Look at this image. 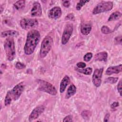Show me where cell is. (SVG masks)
I'll return each instance as SVG.
<instances>
[{"instance_id":"obj_13","label":"cell","mask_w":122,"mask_h":122,"mask_svg":"<svg viewBox=\"0 0 122 122\" xmlns=\"http://www.w3.org/2000/svg\"><path fill=\"white\" fill-rule=\"evenodd\" d=\"M122 71V65L121 64L115 66H111L108 68L106 71V74L111 75L113 74H118Z\"/></svg>"},{"instance_id":"obj_7","label":"cell","mask_w":122,"mask_h":122,"mask_svg":"<svg viewBox=\"0 0 122 122\" xmlns=\"http://www.w3.org/2000/svg\"><path fill=\"white\" fill-rule=\"evenodd\" d=\"M20 25L22 29L29 30L37 27L38 25V21L34 19L23 18L20 21Z\"/></svg>"},{"instance_id":"obj_1","label":"cell","mask_w":122,"mask_h":122,"mask_svg":"<svg viewBox=\"0 0 122 122\" xmlns=\"http://www.w3.org/2000/svg\"><path fill=\"white\" fill-rule=\"evenodd\" d=\"M40 39V33L38 30H31L28 32L24 47V52L26 55H30L33 53Z\"/></svg>"},{"instance_id":"obj_19","label":"cell","mask_w":122,"mask_h":122,"mask_svg":"<svg viewBox=\"0 0 122 122\" xmlns=\"http://www.w3.org/2000/svg\"><path fill=\"white\" fill-rule=\"evenodd\" d=\"M122 16V13L118 11H115L113 13H112L110 16H109L108 21H111L113 20H117L118 19H120Z\"/></svg>"},{"instance_id":"obj_22","label":"cell","mask_w":122,"mask_h":122,"mask_svg":"<svg viewBox=\"0 0 122 122\" xmlns=\"http://www.w3.org/2000/svg\"><path fill=\"white\" fill-rule=\"evenodd\" d=\"M89 2V0H80L77 3L76 6V9L77 10H80L81 8L84 6L86 3Z\"/></svg>"},{"instance_id":"obj_16","label":"cell","mask_w":122,"mask_h":122,"mask_svg":"<svg viewBox=\"0 0 122 122\" xmlns=\"http://www.w3.org/2000/svg\"><path fill=\"white\" fill-rule=\"evenodd\" d=\"M92 30V25L90 24L82 23L81 27V33L84 35H88Z\"/></svg>"},{"instance_id":"obj_21","label":"cell","mask_w":122,"mask_h":122,"mask_svg":"<svg viewBox=\"0 0 122 122\" xmlns=\"http://www.w3.org/2000/svg\"><path fill=\"white\" fill-rule=\"evenodd\" d=\"M76 70L80 73H83L85 75H91L92 74V69L91 67H88L85 69H78L77 68Z\"/></svg>"},{"instance_id":"obj_32","label":"cell","mask_w":122,"mask_h":122,"mask_svg":"<svg viewBox=\"0 0 122 122\" xmlns=\"http://www.w3.org/2000/svg\"><path fill=\"white\" fill-rule=\"evenodd\" d=\"M63 122H72V117L71 115H69L66 116L62 121Z\"/></svg>"},{"instance_id":"obj_2","label":"cell","mask_w":122,"mask_h":122,"mask_svg":"<svg viewBox=\"0 0 122 122\" xmlns=\"http://www.w3.org/2000/svg\"><path fill=\"white\" fill-rule=\"evenodd\" d=\"M24 87L25 85L24 83L21 82L16 85L11 90L9 91L5 98V105L8 106L10 104L12 101L17 100L22 94Z\"/></svg>"},{"instance_id":"obj_27","label":"cell","mask_w":122,"mask_h":122,"mask_svg":"<svg viewBox=\"0 0 122 122\" xmlns=\"http://www.w3.org/2000/svg\"><path fill=\"white\" fill-rule=\"evenodd\" d=\"M15 66H16V68L19 70H21L25 68V65L23 63L20 62H17Z\"/></svg>"},{"instance_id":"obj_35","label":"cell","mask_w":122,"mask_h":122,"mask_svg":"<svg viewBox=\"0 0 122 122\" xmlns=\"http://www.w3.org/2000/svg\"><path fill=\"white\" fill-rule=\"evenodd\" d=\"M109 117H110V114L109 113H106V115L104 116V122H107L109 121Z\"/></svg>"},{"instance_id":"obj_15","label":"cell","mask_w":122,"mask_h":122,"mask_svg":"<svg viewBox=\"0 0 122 122\" xmlns=\"http://www.w3.org/2000/svg\"><path fill=\"white\" fill-rule=\"evenodd\" d=\"M108 54L106 51H102L97 53L94 56V60L96 61H106L107 60Z\"/></svg>"},{"instance_id":"obj_26","label":"cell","mask_w":122,"mask_h":122,"mask_svg":"<svg viewBox=\"0 0 122 122\" xmlns=\"http://www.w3.org/2000/svg\"><path fill=\"white\" fill-rule=\"evenodd\" d=\"M92 57V53L91 52H88L85 54L83 57V60L84 61L88 62L89 61Z\"/></svg>"},{"instance_id":"obj_29","label":"cell","mask_w":122,"mask_h":122,"mask_svg":"<svg viewBox=\"0 0 122 122\" xmlns=\"http://www.w3.org/2000/svg\"><path fill=\"white\" fill-rule=\"evenodd\" d=\"M76 66L79 69H83L86 67V64L83 62H79L77 63Z\"/></svg>"},{"instance_id":"obj_4","label":"cell","mask_w":122,"mask_h":122,"mask_svg":"<svg viewBox=\"0 0 122 122\" xmlns=\"http://www.w3.org/2000/svg\"><path fill=\"white\" fill-rule=\"evenodd\" d=\"M53 43V39L50 36H46L43 40L41 46L40 56L43 58L47 56L50 51Z\"/></svg>"},{"instance_id":"obj_25","label":"cell","mask_w":122,"mask_h":122,"mask_svg":"<svg viewBox=\"0 0 122 122\" xmlns=\"http://www.w3.org/2000/svg\"><path fill=\"white\" fill-rule=\"evenodd\" d=\"M82 117L83 118V119H88L90 116H91V113L90 111H87V110H85V111H83L82 112H81V114Z\"/></svg>"},{"instance_id":"obj_17","label":"cell","mask_w":122,"mask_h":122,"mask_svg":"<svg viewBox=\"0 0 122 122\" xmlns=\"http://www.w3.org/2000/svg\"><path fill=\"white\" fill-rule=\"evenodd\" d=\"M76 92V88L75 86L73 84H71L67 90L66 96H65V98L67 99H69L71 96H73L75 94Z\"/></svg>"},{"instance_id":"obj_5","label":"cell","mask_w":122,"mask_h":122,"mask_svg":"<svg viewBox=\"0 0 122 122\" xmlns=\"http://www.w3.org/2000/svg\"><path fill=\"white\" fill-rule=\"evenodd\" d=\"M39 84L38 90L40 91L48 93L52 95H56L57 92L55 88L51 83L42 80H38Z\"/></svg>"},{"instance_id":"obj_8","label":"cell","mask_w":122,"mask_h":122,"mask_svg":"<svg viewBox=\"0 0 122 122\" xmlns=\"http://www.w3.org/2000/svg\"><path fill=\"white\" fill-rule=\"evenodd\" d=\"M73 30V28L72 24H67L65 26L61 37V43L63 45H65L69 41L72 33Z\"/></svg>"},{"instance_id":"obj_24","label":"cell","mask_w":122,"mask_h":122,"mask_svg":"<svg viewBox=\"0 0 122 122\" xmlns=\"http://www.w3.org/2000/svg\"><path fill=\"white\" fill-rule=\"evenodd\" d=\"M101 31L104 34H108L112 32V30L107 26H102L101 28Z\"/></svg>"},{"instance_id":"obj_6","label":"cell","mask_w":122,"mask_h":122,"mask_svg":"<svg viewBox=\"0 0 122 122\" xmlns=\"http://www.w3.org/2000/svg\"><path fill=\"white\" fill-rule=\"evenodd\" d=\"M113 5V2L112 1H101L94 8L92 13L93 14H97L111 10L112 9Z\"/></svg>"},{"instance_id":"obj_31","label":"cell","mask_w":122,"mask_h":122,"mask_svg":"<svg viewBox=\"0 0 122 122\" xmlns=\"http://www.w3.org/2000/svg\"><path fill=\"white\" fill-rule=\"evenodd\" d=\"M117 90L121 96H122V80H121L118 82L117 85Z\"/></svg>"},{"instance_id":"obj_10","label":"cell","mask_w":122,"mask_h":122,"mask_svg":"<svg viewBox=\"0 0 122 122\" xmlns=\"http://www.w3.org/2000/svg\"><path fill=\"white\" fill-rule=\"evenodd\" d=\"M45 107L43 105H39L36 107L31 112L29 117V121L31 122L36 119L44 112Z\"/></svg>"},{"instance_id":"obj_9","label":"cell","mask_w":122,"mask_h":122,"mask_svg":"<svg viewBox=\"0 0 122 122\" xmlns=\"http://www.w3.org/2000/svg\"><path fill=\"white\" fill-rule=\"evenodd\" d=\"M103 71V68L97 69L94 70L92 77V82L97 87L100 86L102 83V76Z\"/></svg>"},{"instance_id":"obj_14","label":"cell","mask_w":122,"mask_h":122,"mask_svg":"<svg viewBox=\"0 0 122 122\" xmlns=\"http://www.w3.org/2000/svg\"><path fill=\"white\" fill-rule=\"evenodd\" d=\"M70 82V77L67 76L65 75L61 80L60 83V92L61 93H63L66 87L68 85V84Z\"/></svg>"},{"instance_id":"obj_18","label":"cell","mask_w":122,"mask_h":122,"mask_svg":"<svg viewBox=\"0 0 122 122\" xmlns=\"http://www.w3.org/2000/svg\"><path fill=\"white\" fill-rule=\"evenodd\" d=\"M19 34V32L16 30H8L2 31L1 33V36L2 37H14L17 36Z\"/></svg>"},{"instance_id":"obj_3","label":"cell","mask_w":122,"mask_h":122,"mask_svg":"<svg viewBox=\"0 0 122 122\" xmlns=\"http://www.w3.org/2000/svg\"><path fill=\"white\" fill-rule=\"evenodd\" d=\"M4 49L7 57L9 61H13L16 56L14 41L13 37H8L4 42Z\"/></svg>"},{"instance_id":"obj_30","label":"cell","mask_w":122,"mask_h":122,"mask_svg":"<svg viewBox=\"0 0 122 122\" xmlns=\"http://www.w3.org/2000/svg\"><path fill=\"white\" fill-rule=\"evenodd\" d=\"M115 42L118 44H122V36H118L115 38L114 39Z\"/></svg>"},{"instance_id":"obj_28","label":"cell","mask_w":122,"mask_h":122,"mask_svg":"<svg viewBox=\"0 0 122 122\" xmlns=\"http://www.w3.org/2000/svg\"><path fill=\"white\" fill-rule=\"evenodd\" d=\"M65 19L74 21L75 20V17L73 13H69L66 16V17H65Z\"/></svg>"},{"instance_id":"obj_20","label":"cell","mask_w":122,"mask_h":122,"mask_svg":"<svg viewBox=\"0 0 122 122\" xmlns=\"http://www.w3.org/2000/svg\"><path fill=\"white\" fill-rule=\"evenodd\" d=\"M13 6L14 8L17 10L22 9L25 6V1L24 0H18L14 4Z\"/></svg>"},{"instance_id":"obj_23","label":"cell","mask_w":122,"mask_h":122,"mask_svg":"<svg viewBox=\"0 0 122 122\" xmlns=\"http://www.w3.org/2000/svg\"><path fill=\"white\" fill-rule=\"evenodd\" d=\"M118 80V77H108L105 80V82L106 83H109L111 84H113L116 83Z\"/></svg>"},{"instance_id":"obj_34","label":"cell","mask_w":122,"mask_h":122,"mask_svg":"<svg viewBox=\"0 0 122 122\" xmlns=\"http://www.w3.org/2000/svg\"><path fill=\"white\" fill-rule=\"evenodd\" d=\"M119 106V103L118 102H112L111 105V107L112 109H114Z\"/></svg>"},{"instance_id":"obj_11","label":"cell","mask_w":122,"mask_h":122,"mask_svg":"<svg viewBox=\"0 0 122 122\" xmlns=\"http://www.w3.org/2000/svg\"><path fill=\"white\" fill-rule=\"evenodd\" d=\"M62 14V11L60 7L55 6L51 9L48 13V17L51 19L56 20L59 18Z\"/></svg>"},{"instance_id":"obj_12","label":"cell","mask_w":122,"mask_h":122,"mask_svg":"<svg viewBox=\"0 0 122 122\" xmlns=\"http://www.w3.org/2000/svg\"><path fill=\"white\" fill-rule=\"evenodd\" d=\"M42 15V9L40 3L35 2L33 4L31 10V15L32 17H40Z\"/></svg>"},{"instance_id":"obj_33","label":"cell","mask_w":122,"mask_h":122,"mask_svg":"<svg viewBox=\"0 0 122 122\" xmlns=\"http://www.w3.org/2000/svg\"><path fill=\"white\" fill-rule=\"evenodd\" d=\"M62 5L64 7H65L66 8H68L71 5L70 1H69V0H63V1H62Z\"/></svg>"}]
</instances>
